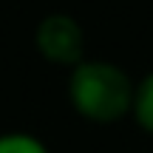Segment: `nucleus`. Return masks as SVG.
I'll return each instance as SVG.
<instances>
[{
    "label": "nucleus",
    "mask_w": 153,
    "mask_h": 153,
    "mask_svg": "<svg viewBox=\"0 0 153 153\" xmlns=\"http://www.w3.org/2000/svg\"><path fill=\"white\" fill-rule=\"evenodd\" d=\"M0 153H51L48 145L28 131H6L0 133Z\"/></svg>",
    "instance_id": "4"
},
{
    "label": "nucleus",
    "mask_w": 153,
    "mask_h": 153,
    "mask_svg": "<svg viewBox=\"0 0 153 153\" xmlns=\"http://www.w3.org/2000/svg\"><path fill=\"white\" fill-rule=\"evenodd\" d=\"M34 48L48 65L71 71L85 60V28L65 11H51L34 28Z\"/></svg>",
    "instance_id": "2"
},
{
    "label": "nucleus",
    "mask_w": 153,
    "mask_h": 153,
    "mask_svg": "<svg viewBox=\"0 0 153 153\" xmlns=\"http://www.w3.org/2000/svg\"><path fill=\"white\" fill-rule=\"evenodd\" d=\"M131 119L136 122L139 131L153 136V71L139 76L133 85V102H131Z\"/></svg>",
    "instance_id": "3"
},
{
    "label": "nucleus",
    "mask_w": 153,
    "mask_h": 153,
    "mask_svg": "<svg viewBox=\"0 0 153 153\" xmlns=\"http://www.w3.org/2000/svg\"><path fill=\"white\" fill-rule=\"evenodd\" d=\"M131 74L111 60H85L68 74V102L91 125H114L131 116L133 102Z\"/></svg>",
    "instance_id": "1"
}]
</instances>
